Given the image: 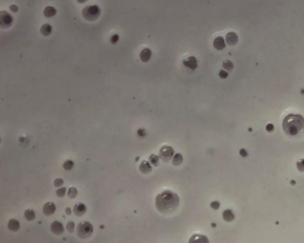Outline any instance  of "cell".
Masks as SVG:
<instances>
[{
  "label": "cell",
  "mask_w": 304,
  "mask_h": 243,
  "mask_svg": "<svg viewBox=\"0 0 304 243\" xmlns=\"http://www.w3.org/2000/svg\"><path fill=\"white\" fill-rule=\"evenodd\" d=\"M74 227H75V224H74V222L69 221L67 225L66 228H67V230L69 232L72 233L74 230Z\"/></svg>",
  "instance_id": "26"
},
{
  "label": "cell",
  "mask_w": 304,
  "mask_h": 243,
  "mask_svg": "<svg viewBox=\"0 0 304 243\" xmlns=\"http://www.w3.org/2000/svg\"><path fill=\"white\" fill-rule=\"evenodd\" d=\"M152 51L149 48L143 49L140 53V58L144 63L148 62L152 57Z\"/></svg>",
  "instance_id": "13"
},
{
  "label": "cell",
  "mask_w": 304,
  "mask_h": 243,
  "mask_svg": "<svg viewBox=\"0 0 304 243\" xmlns=\"http://www.w3.org/2000/svg\"><path fill=\"white\" fill-rule=\"evenodd\" d=\"M73 166H74V163L72 161H70V160H68V161H65L63 164L64 168L66 170H68V171L71 169Z\"/></svg>",
  "instance_id": "25"
},
{
  "label": "cell",
  "mask_w": 304,
  "mask_h": 243,
  "mask_svg": "<svg viewBox=\"0 0 304 243\" xmlns=\"http://www.w3.org/2000/svg\"><path fill=\"white\" fill-rule=\"evenodd\" d=\"M77 190L76 189V187H71L69 189L68 192V196L70 198L73 199L75 198L77 195Z\"/></svg>",
  "instance_id": "22"
},
{
  "label": "cell",
  "mask_w": 304,
  "mask_h": 243,
  "mask_svg": "<svg viewBox=\"0 0 304 243\" xmlns=\"http://www.w3.org/2000/svg\"><path fill=\"white\" fill-rule=\"evenodd\" d=\"M52 32V27L49 24H44L40 28V33L44 36L50 35Z\"/></svg>",
  "instance_id": "17"
},
{
  "label": "cell",
  "mask_w": 304,
  "mask_h": 243,
  "mask_svg": "<svg viewBox=\"0 0 304 243\" xmlns=\"http://www.w3.org/2000/svg\"><path fill=\"white\" fill-rule=\"evenodd\" d=\"M10 10H11L13 12H14V13H16V12H17V11H18V10H19L18 7H17V5H12L10 7Z\"/></svg>",
  "instance_id": "33"
},
{
  "label": "cell",
  "mask_w": 304,
  "mask_h": 243,
  "mask_svg": "<svg viewBox=\"0 0 304 243\" xmlns=\"http://www.w3.org/2000/svg\"><path fill=\"white\" fill-rule=\"evenodd\" d=\"M183 64L192 70H195L198 67V63L196 58L194 56H191L183 61Z\"/></svg>",
  "instance_id": "8"
},
{
  "label": "cell",
  "mask_w": 304,
  "mask_h": 243,
  "mask_svg": "<svg viewBox=\"0 0 304 243\" xmlns=\"http://www.w3.org/2000/svg\"><path fill=\"white\" fill-rule=\"evenodd\" d=\"M65 212H66V213H67V215H71V209H70V207H67V208L65 209Z\"/></svg>",
  "instance_id": "35"
},
{
  "label": "cell",
  "mask_w": 304,
  "mask_h": 243,
  "mask_svg": "<svg viewBox=\"0 0 304 243\" xmlns=\"http://www.w3.org/2000/svg\"><path fill=\"white\" fill-rule=\"evenodd\" d=\"M190 243L193 242V243H209V240L205 236L203 235H195L192 236L189 241Z\"/></svg>",
  "instance_id": "15"
},
{
  "label": "cell",
  "mask_w": 304,
  "mask_h": 243,
  "mask_svg": "<svg viewBox=\"0 0 304 243\" xmlns=\"http://www.w3.org/2000/svg\"><path fill=\"white\" fill-rule=\"evenodd\" d=\"M223 219L226 220V221H228V222H229V221H231L232 220L234 217H235V216L232 213V211L229 209H227L226 210H225L223 212Z\"/></svg>",
  "instance_id": "21"
},
{
  "label": "cell",
  "mask_w": 304,
  "mask_h": 243,
  "mask_svg": "<svg viewBox=\"0 0 304 243\" xmlns=\"http://www.w3.org/2000/svg\"><path fill=\"white\" fill-rule=\"evenodd\" d=\"M213 46L217 50H223L226 47L225 39L222 36L216 38L213 41Z\"/></svg>",
  "instance_id": "11"
},
{
  "label": "cell",
  "mask_w": 304,
  "mask_h": 243,
  "mask_svg": "<svg viewBox=\"0 0 304 243\" xmlns=\"http://www.w3.org/2000/svg\"><path fill=\"white\" fill-rule=\"evenodd\" d=\"M174 153V150L171 146H164L159 152V158L165 162H169L172 158Z\"/></svg>",
  "instance_id": "6"
},
{
  "label": "cell",
  "mask_w": 304,
  "mask_h": 243,
  "mask_svg": "<svg viewBox=\"0 0 304 243\" xmlns=\"http://www.w3.org/2000/svg\"><path fill=\"white\" fill-rule=\"evenodd\" d=\"M87 211V207L86 205L83 203H80L76 204L74 207V212L77 217H81Z\"/></svg>",
  "instance_id": "12"
},
{
  "label": "cell",
  "mask_w": 304,
  "mask_h": 243,
  "mask_svg": "<svg viewBox=\"0 0 304 243\" xmlns=\"http://www.w3.org/2000/svg\"><path fill=\"white\" fill-rule=\"evenodd\" d=\"M25 217L26 220L32 221L35 219V213L32 209H27L25 212Z\"/></svg>",
  "instance_id": "19"
},
{
  "label": "cell",
  "mask_w": 304,
  "mask_h": 243,
  "mask_svg": "<svg viewBox=\"0 0 304 243\" xmlns=\"http://www.w3.org/2000/svg\"><path fill=\"white\" fill-rule=\"evenodd\" d=\"M282 126L285 132L292 136L304 133V118L300 114H290L283 121Z\"/></svg>",
  "instance_id": "2"
},
{
  "label": "cell",
  "mask_w": 304,
  "mask_h": 243,
  "mask_svg": "<svg viewBox=\"0 0 304 243\" xmlns=\"http://www.w3.org/2000/svg\"><path fill=\"white\" fill-rule=\"evenodd\" d=\"M64 184V180L62 179H55L54 184L55 187H60Z\"/></svg>",
  "instance_id": "28"
},
{
  "label": "cell",
  "mask_w": 304,
  "mask_h": 243,
  "mask_svg": "<svg viewBox=\"0 0 304 243\" xmlns=\"http://www.w3.org/2000/svg\"><path fill=\"white\" fill-rule=\"evenodd\" d=\"M65 193H66V188H65V187H62V188L57 190V191L56 192L57 195L58 197H61L64 196V195L65 194Z\"/></svg>",
  "instance_id": "27"
},
{
  "label": "cell",
  "mask_w": 304,
  "mask_h": 243,
  "mask_svg": "<svg viewBox=\"0 0 304 243\" xmlns=\"http://www.w3.org/2000/svg\"><path fill=\"white\" fill-rule=\"evenodd\" d=\"M274 128V126L273 124H268L267 126H266V129L268 131H271Z\"/></svg>",
  "instance_id": "34"
},
{
  "label": "cell",
  "mask_w": 304,
  "mask_h": 243,
  "mask_svg": "<svg viewBox=\"0 0 304 243\" xmlns=\"http://www.w3.org/2000/svg\"><path fill=\"white\" fill-rule=\"evenodd\" d=\"M219 206H220V203H219V202H216V201H215V202H212V203H211V207H213V209H219Z\"/></svg>",
  "instance_id": "32"
},
{
  "label": "cell",
  "mask_w": 304,
  "mask_h": 243,
  "mask_svg": "<svg viewBox=\"0 0 304 243\" xmlns=\"http://www.w3.org/2000/svg\"><path fill=\"white\" fill-rule=\"evenodd\" d=\"M238 36L233 32H230L226 36V41L229 46H234L238 42Z\"/></svg>",
  "instance_id": "9"
},
{
  "label": "cell",
  "mask_w": 304,
  "mask_h": 243,
  "mask_svg": "<svg viewBox=\"0 0 304 243\" xmlns=\"http://www.w3.org/2000/svg\"><path fill=\"white\" fill-rule=\"evenodd\" d=\"M298 168L301 171H304V160H301L297 163Z\"/></svg>",
  "instance_id": "30"
},
{
  "label": "cell",
  "mask_w": 304,
  "mask_h": 243,
  "mask_svg": "<svg viewBox=\"0 0 304 243\" xmlns=\"http://www.w3.org/2000/svg\"><path fill=\"white\" fill-rule=\"evenodd\" d=\"M140 171L143 174H148L152 171V166L150 163L147 161H143L141 162L139 167Z\"/></svg>",
  "instance_id": "14"
},
{
  "label": "cell",
  "mask_w": 304,
  "mask_h": 243,
  "mask_svg": "<svg viewBox=\"0 0 304 243\" xmlns=\"http://www.w3.org/2000/svg\"><path fill=\"white\" fill-rule=\"evenodd\" d=\"M93 231V225L92 224L87 221H83L79 223L77 227V235L83 239L89 238L92 235Z\"/></svg>",
  "instance_id": "4"
},
{
  "label": "cell",
  "mask_w": 304,
  "mask_h": 243,
  "mask_svg": "<svg viewBox=\"0 0 304 243\" xmlns=\"http://www.w3.org/2000/svg\"><path fill=\"white\" fill-rule=\"evenodd\" d=\"M77 1H78V2H79V3H84V2H85L86 1H87L88 0H77Z\"/></svg>",
  "instance_id": "36"
},
{
  "label": "cell",
  "mask_w": 304,
  "mask_h": 243,
  "mask_svg": "<svg viewBox=\"0 0 304 243\" xmlns=\"http://www.w3.org/2000/svg\"><path fill=\"white\" fill-rule=\"evenodd\" d=\"M8 227L10 230L16 231L19 230L20 225L19 222L17 220L12 219L9 222Z\"/></svg>",
  "instance_id": "16"
},
{
  "label": "cell",
  "mask_w": 304,
  "mask_h": 243,
  "mask_svg": "<svg viewBox=\"0 0 304 243\" xmlns=\"http://www.w3.org/2000/svg\"><path fill=\"white\" fill-rule=\"evenodd\" d=\"M222 65L225 69H226L228 71H230V70H233V67H234L233 64L229 60H226V61H223Z\"/></svg>",
  "instance_id": "24"
},
{
  "label": "cell",
  "mask_w": 304,
  "mask_h": 243,
  "mask_svg": "<svg viewBox=\"0 0 304 243\" xmlns=\"http://www.w3.org/2000/svg\"><path fill=\"white\" fill-rule=\"evenodd\" d=\"M219 76L222 78H226L228 77V73L226 71L221 70L219 73Z\"/></svg>",
  "instance_id": "29"
},
{
  "label": "cell",
  "mask_w": 304,
  "mask_h": 243,
  "mask_svg": "<svg viewBox=\"0 0 304 243\" xmlns=\"http://www.w3.org/2000/svg\"><path fill=\"white\" fill-rule=\"evenodd\" d=\"M101 13V10L98 5H89L83 9L82 16L85 20L92 22L98 19Z\"/></svg>",
  "instance_id": "3"
},
{
  "label": "cell",
  "mask_w": 304,
  "mask_h": 243,
  "mask_svg": "<svg viewBox=\"0 0 304 243\" xmlns=\"http://www.w3.org/2000/svg\"><path fill=\"white\" fill-rule=\"evenodd\" d=\"M118 39H119V36H118V35H116V34H115V35H113V36H112V38H111V42H112V43H116V42H118Z\"/></svg>",
  "instance_id": "31"
},
{
  "label": "cell",
  "mask_w": 304,
  "mask_h": 243,
  "mask_svg": "<svg viewBox=\"0 0 304 243\" xmlns=\"http://www.w3.org/2000/svg\"><path fill=\"white\" fill-rule=\"evenodd\" d=\"M51 230L53 234L59 235L63 234L64 228L63 224L60 222L55 220L51 224Z\"/></svg>",
  "instance_id": "7"
},
{
  "label": "cell",
  "mask_w": 304,
  "mask_h": 243,
  "mask_svg": "<svg viewBox=\"0 0 304 243\" xmlns=\"http://www.w3.org/2000/svg\"><path fill=\"white\" fill-rule=\"evenodd\" d=\"M56 210V206L52 202H48L43 207V212L45 215H51L54 213Z\"/></svg>",
  "instance_id": "10"
},
{
  "label": "cell",
  "mask_w": 304,
  "mask_h": 243,
  "mask_svg": "<svg viewBox=\"0 0 304 243\" xmlns=\"http://www.w3.org/2000/svg\"><path fill=\"white\" fill-rule=\"evenodd\" d=\"M13 17L5 11H1L0 13V26L2 29H7L12 25Z\"/></svg>",
  "instance_id": "5"
},
{
  "label": "cell",
  "mask_w": 304,
  "mask_h": 243,
  "mask_svg": "<svg viewBox=\"0 0 304 243\" xmlns=\"http://www.w3.org/2000/svg\"><path fill=\"white\" fill-rule=\"evenodd\" d=\"M57 13L56 9L51 6H48L47 7L43 12V14L45 17H51L54 16Z\"/></svg>",
  "instance_id": "18"
},
{
  "label": "cell",
  "mask_w": 304,
  "mask_h": 243,
  "mask_svg": "<svg viewBox=\"0 0 304 243\" xmlns=\"http://www.w3.org/2000/svg\"><path fill=\"white\" fill-rule=\"evenodd\" d=\"M179 198L177 194L171 190H166L156 197L155 206L162 213H170L179 206Z\"/></svg>",
  "instance_id": "1"
},
{
  "label": "cell",
  "mask_w": 304,
  "mask_h": 243,
  "mask_svg": "<svg viewBox=\"0 0 304 243\" xmlns=\"http://www.w3.org/2000/svg\"><path fill=\"white\" fill-rule=\"evenodd\" d=\"M149 159H150V162L152 165H153L154 166H157L158 165L159 161V158L157 155L153 154L150 156Z\"/></svg>",
  "instance_id": "23"
},
{
  "label": "cell",
  "mask_w": 304,
  "mask_h": 243,
  "mask_svg": "<svg viewBox=\"0 0 304 243\" xmlns=\"http://www.w3.org/2000/svg\"><path fill=\"white\" fill-rule=\"evenodd\" d=\"M183 162V157L182 154H177L173 158L172 160V164L175 166H179Z\"/></svg>",
  "instance_id": "20"
}]
</instances>
